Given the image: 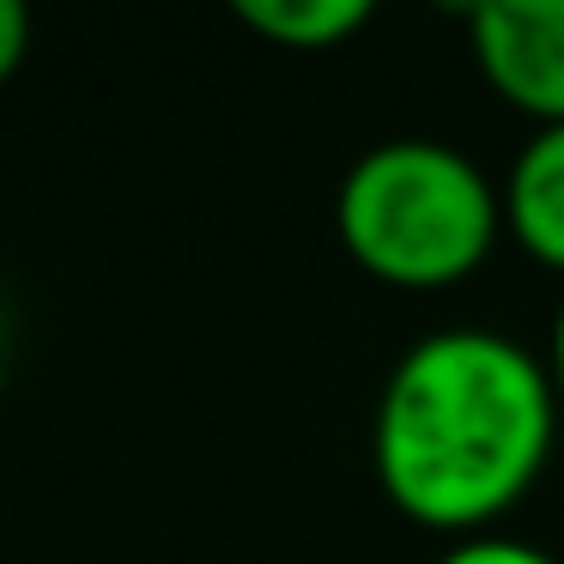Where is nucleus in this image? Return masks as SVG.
<instances>
[{
	"instance_id": "nucleus-9",
	"label": "nucleus",
	"mask_w": 564,
	"mask_h": 564,
	"mask_svg": "<svg viewBox=\"0 0 564 564\" xmlns=\"http://www.w3.org/2000/svg\"><path fill=\"white\" fill-rule=\"evenodd\" d=\"M0 389H7V352H0Z\"/></svg>"
},
{
	"instance_id": "nucleus-7",
	"label": "nucleus",
	"mask_w": 564,
	"mask_h": 564,
	"mask_svg": "<svg viewBox=\"0 0 564 564\" xmlns=\"http://www.w3.org/2000/svg\"><path fill=\"white\" fill-rule=\"evenodd\" d=\"M31 50V13L19 0H0V79H13Z\"/></svg>"
},
{
	"instance_id": "nucleus-6",
	"label": "nucleus",
	"mask_w": 564,
	"mask_h": 564,
	"mask_svg": "<svg viewBox=\"0 0 564 564\" xmlns=\"http://www.w3.org/2000/svg\"><path fill=\"white\" fill-rule=\"evenodd\" d=\"M437 564H558L552 552H540L534 540H510V534H467L443 552Z\"/></svg>"
},
{
	"instance_id": "nucleus-3",
	"label": "nucleus",
	"mask_w": 564,
	"mask_h": 564,
	"mask_svg": "<svg viewBox=\"0 0 564 564\" xmlns=\"http://www.w3.org/2000/svg\"><path fill=\"white\" fill-rule=\"evenodd\" d=\"M474 55L498 98L540 128L564 122V0H479Z\"/></svg>"
},
{
	"instance_id": "nucleus-4",
	"label": "nucleus",
	"mask_w": 564,
	"mask_h": 564,
	"mask_svg": "<svg viewBox=\"0 0 564 564\" xmlns=\"http://www.w3.org/2000/svg\"><path fill=\"white\" fill-rule=\"evenodd\" d=\"M503 225L534 261L564 268V122L540 128L516 152L503 183Z\"/></svg>"
},
{
	"instance_id": "nucleus-8",
	"label": "nucleus",
	"mask_w": 564,
	"mask_h": 564,
	"mask_svg": "<svg viewBox=\"0 0 564 564\" xmlns=\"http://www.w3.org/2000/svg\"><path fill=\"white\" fill-rule=\"evenodd\" d=\"M552 382H558V394H564V304H558V316H552Z\"/></svg>"
},
{
	"instance_id": "nucleus-2",
	"label": "nucleus",
	"mask_w": 564,
	"mask_h": 564,
	"mask_svg": "<svg viewBox=\"0 0 564 564\" xmlns=\"http://www.w3.org/2000/svg\"><path fill=\"white\" fill-rule=\"evenodd\" d=\"M334 225L358 268L394 285H449L486 261L503 225V195L467 152L443 140H382L334 195Z\"/></svg>"
},
{
	"instance_id": "nucleus-1",
	"label": "nucleus",
	"mask_w": 564,
	"mask_h": 564,
	"mask_svg": "<svg viewBox=\"0 0 564 564\" xmlns=\"http://www.w3.org/2000/svg\"><path fill=\"white\" fill-rule=\"evenodd\" d=\"M558 382L498 328H437L401 352L377 401V479L431 528L510 510L552 455Z\"/></svg>"
},
{
	"instance_id": "nucleus-5",
	"label": "nucleus",
	"mask_w": 564,
	"mask_h": 564,
	"mask_svg": "<svg viewBox=\"0 0 564 564\" xmlns=\"http://www.w3.org/2000/svg\"><path fill=\"white\" fill-rule=\"evenodd\" d=\"M237 19L285 50H334L370 25V0H237Z\"/></svg>"
}]
</instances>
